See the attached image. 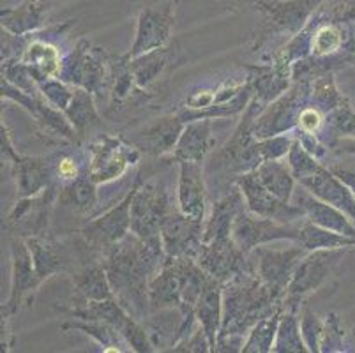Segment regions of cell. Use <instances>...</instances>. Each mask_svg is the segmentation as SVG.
<instances>
[{"label":"cell","mask_w":355,"mask_h":353,"mask_svg":"<svg viewBox=\"0 0 355 353\" xmlns=\"http://www.w3.org/2000/svg\"><path fill=\"white\" fill-rule=\"evenodd\" d=\"M186 122L180 119L179 113L175 115H164L145 126L131 144L141 152V154L153 155V157H164L170 155L182 135Z\"/></svg>","instance_id":"cell-23"},{"label":"cell","mask_w":355,"mask_h":353,"mask_svg":"<svg viewBox=\"0 0 355 353\" xmlns=\"http://www.w3.org/2000/svg\"><path fill=\"white\" fill-rule=\"evenodd\" d=\"M205 219H195L173 207L163 225H161V242L166 257H198L203 246Z\"/></svg>","instance_id":"cell-18"},{"label":"cell","mask_w":355,"mask_h":353,"mask_svg":"<svg viewBox=\"0 0 355 353\" xmlns=\"http://www.w3.org/2000/svg\"><path fill=\"white\" fill-rule=\"evenodd\" d=\"M2 161H12L15 168L16 182H18V198H28L34 194L41 193L51 186L57 180L55 166L46 157H31V155H21L15 150L11 144L8 128L2 122Z\"/></svg>","instance_id":"cell-15"},{"label":"cell","mask_w":355,"mask_h":353,"mask_svg":"<svg viewBox=\"0 0 355 353\" xmlns=\"http://www.w3.org/2000/svg\"><path fill=\"white\" fill-rule=\"evenodd\" d=\"M21 62L28 67L35 82H46L50 78H59L62 69V58L59 50L46 41H32L20 57Z\"/></svg>","instance_id":"cell-30"},{"label":"cell","mask_w":355,"mask_h":353,"mask_svg":"<svg viewBox=\"0 0 355 353\" xmlns=\"http://www.w3.org/2000/svg\"><path fill=\"white\" fill-rule=\"evenodd\" d=\"M297 244H301L306 251H316V249H340V248H354L355 239L341 235V233L331 232L327 228L315 225L309 219L301 221V232Z\"/></svg>","instance_id":"cell-35"},{"label":"cell","mask_w":355,"mask_h":353,"mask_svg":"<svg viewBox=\"0 0 355 353\" xmlns=\"http://www.w3.org/2000/svg\"><path fill=\"white\" fill-rule=\"evenodd\" d=\"M348 248L340 249H316V251H309L302 261L297 265L295 272H293L292 281H290L288 288H286L285 295V311H293L299 313L301 306L306 302V297L313 293L315 290L324 284L329 274L334 270V267L343 260L347 255Z\"/></svg>","instance_id":"cell-6"},{"label":"cell","mask_w":355,"mask_h":353,"mask_svg":"<svg viewBox=\"0 0 355 353\" xmlns=\"http://www.w3.org/2000/svg\"><path fill=\"white\" fill-rule=\"evenodd\" d=\"M168 55H170V51H168L166 46L148 51V53L140 55V57L129 58V67H131V73H133L135 83L138 85V89L144 90L156 82L159 74L164 71V67H166Z\"/></svg>","instance_id":"cell-37"},{"label":"cell","mask_w":355,"mask_h":353,"mask_svg":"<svg viewBox=\"0 0 355 353\" xmlns=\"http://www.w3.org/2000/svg\"><path fill=\"white\" fill-rule=\"evenodd\" d=\"M40 90L46 101L60 112H66L74 94V85L62 82L60 78H50L46 82L40 83Z\"/></svg>","instance_id":"cell-41"},{"label":"cell","mask_w":355,"mask_h":353,"mask_svg":"<svg viewBox=\"0 0 355 353\" xmlns=\"http://www.w3.org/2000/svg\"><path fill=\"white\" fill-rule=\"evenodd\" d=\"M2 28L12 35H27L37 31L44 19V4L41 0H28L18 9L0 11Z\"/></svg>","instance_id":"cell-32"},{"label":"cell","mask_w":355,"mask_h":353,"mask_svg":"<svg viewBox=\"0 0 355 353\" xmlns=\"http://www.w3.org/2000/svg\"><path fill=\"white\" fill-rule=\"evenodd\" d=\"M98 184L89 175H80L73 182L60 186L59 202L80 214H89L98 207Z\"/></svg>","instance_id":"cell-34"},{"label":"cell","mask_w":355,"mask_h":353,"mask_svg":"<svg viewBox=\"0 0 355 353\" xmlns=\"http://www.w3.org/2000/svg\"><path fill=\"white\" fill-rule=\"evenodd\" d=\"M11 290H9V299L2 306V325H8L12 316L20 311L24 300H31L43 284L35 272L31 249L25 239L16 237L11 241Z\"/></svg>","instance_id":"cell-16"},{"label":"cell","mask_w":355,"mask_h":353,"mask_svg":"<svg viewBox=\"0 0 355 353\" xmlns=\"http://www.w3.org/2000/svg\"><path fill=\"white\" fill-rule=\"evenodd\" d=\"M332 171H334L345 184L350 186V189L355 193V170H350V168H341V166H332Z\"/></svg>","instance_id":"cell-47"},{"label":"cell","mask_w":355,"mask_h":353,"mask_svg":"<svg viewBox=\"0 0 355 353\" xmlns=\"http://www.w3.org/2000/svg\"><path fill=\"white\" fill-rule=\"evenodd\" d=\"M173 24H175L173 2L144 8L138 15L135 41L131 44V50L125 55L129 58H135L148 51L166 48L172 37Z\"/></svg>","instance_id":"cell-17"},{"label":"cell","mask_w":355,"mask_h":353,"mask_svg":"<svg viewBox=\"0 0 355 353\" xmlns=\"http://www.w3.org/2000/svg\"><path fill=\"white\" fill-rule=\"evenodd\" d=\"M244 209H246L244 194L235 186V189H232L227 196H223L219 202L212 205V212L205 221V230H203V242H209L216 237L232 235V226H234L235 218Z\"/></svg>","instance_id":"cell-29"},{"label":"cell","mask_w":355,"mask_h":353,"mask_svg":"<svg viewBox=\"0 0 355 353\" xmlns=\"http://www.w3.org/2000/svg\"><path fill=\"white\" fill-rule=\"evenodd\" d=\"M212 121L214 119H198V121L186 122V128H184L173 152L170 154V161L203 163L205 155L212 150V145H214Z\"/></svg>","instance_id":"cell-27"},{"label":"cell","mask_w":355,"mask_h":353,"mask_svg":"<svg viewBox=\"0 0 355 353\" xmlns=\"http://www.w3.org/2000/svg\"><path fill=\"white\" fill-rule=\"evenodd\" d=\"M274 353H306L309 348L306 346L301 332V318L293 311H283L277 334L272 346Z\"/></svg>","instance_id":"cell-38"},{"label":"cell","mask_w":355,"mask_h":353,"mask_svg":"<svg viewBox=\"0 0 355 353\" xmlns=\"http://www.w3.org/2000/svg\"><path fill=\"white\" fill-rule=\"evenodd\" d=\"M73 277V306L90 302V300H106L115 299L112 284H110L108 274L103 265L101 252L90 251L85 258L78 264V267L71 272Z\"/></svg>","instance_id":"cell-20"},{"label":"cell","mask_w":355,"mask_h":353,"mask_svg":"<svg viewBox=\"0 0 355 353\" xmlns=\"http://www.w3.org/2000/svg\"><path fill=\"white\" fill-rule=\"evenodd\" d=\"M59 182H53L34 196L18 198V203L4 221V228L21 239L46 237L50 214L55 200H59Z\"/></svg>","instance_id":"cell-13"},{"label":"cell","mask_w":355,"mask_h":353,"mask_svg":"<svg viewBox=\"0 0 355 353\" xmlns=\"http://www.w3.org/2000/svg\"><path fill=\"white\" fill-rule=\"evenodd\" d=\"M106 64H110V60L103 48L92 46L87 39H80L73 53L62 60L59 78L92 94H101L108 83Z\"/></svg>","instance_id":"cell-9"},{"label":"cell","mask_w":355,"mask_h":353,"mask_svg":"<svg viewBox=\"0 0 355 353\" xmlns=\"http://www.w3.org/2000/svg\"><path fill=\"white\" fill-rule=\"evenodd\" d=\"M301 232V221L283 223L257 216L248 207L239 212L232 226V237L242 251L250 255L254 248L277 241L295 242Z\"/></svg>","instance_id":"cell-10"},{"label":"cell","mask_w":355,"mask_h":353,"mask_svg":"<svg viewBox=\"0 0 355 353\" xmlns=\"http://www.w3.org/2000/svg\"><path fill=\"white\" fill-rule=\"evenodd\" d=\"M55 175H57V180L60 182V186L73 182L74 179H78L80 177L78 164H76V161H74L71 155H64V157H60V160L57 161V164H55Z\"/></svg>","instance_id":"cell-45"},{"label":"cell","mask_w":355,"mask_h":353,"mask_svg":"<svg viewBox=\"0 0 355 353\" xmlns=\"http://www.w3.org/2000/svg\"><path fill=\"white\" fill-rule=\"evenodd\" d=\"M253 171L261 186L276 194L277 198L285 200V202L292 200L297 179L293 177V171L288 163H283L282 160H269L258 164Z\"/></svg>","instance_id":"cell-31"},{"label":"cell","mask_w":355,"mask_h":353,"mask_svg":"<svg viewBox=\"0 0 355 353\" xmlns=\"http://www.w3.org/2000/svg\"><path fill=\"white\" fill-rule=\"evenodd\" d=\"M322 330H324V322H322L315 313H313L308 302L302 304L301 332H302V338H304L306 346L309 348V352L313 353L320 352Z\"/></svg>","instance_id":"cell-42"},{"label":"cell","mask_w":355,"mask_h":353,"mask_svg":"<svg viewBox=\"0 0 355 353\" xmlns=\"http://www.w3.org/2000/svg\"><path fill=\"white\" fill-rule=\"evenodd\" d=\"M223 288H225V283L211 277L207 286L203 288L198 302L195 304L196 320H198L200 327L205 330L212 345V352L216 348L223 322Z\"/></svg>","instance_id":"cell-28"},{"label":"cell","mask_w":355,"mask_h":353,"mask_svg":"<svg viewBox=\"0 0 355 353\" xmlns=\"http://www.w3.org/2000/svg\"><path fill=\"white\" fill-rule=\"evenodd\" d=\"M170 352H193V353H207L212 352V345L209 341L207 334L202 327H196L195 332L191 336H188L186 339L179 343V345L173 346Z\"/></svg>","instance_id":"cell-44"},{"label":"cell","mask_w":355,"mask_h":353,"mask_svg":"<svg viewBox=\"0 0 355 353\" xmlns=\"http://www.w3.org/2000/svg\"><path fill=\"white\" fill-rule=\"evenodd\" d=\"M64 113L80 136H83L89 129L99 124V113L94 106V96L82 87L74 85L73 99H71L69 106Z\"/></svg>","instance_id":"cell-36"},{"label":"cell","mask_w":355,"mask_h":353,"mask_svg":"<svg viewBox=\"0 0 355 353\" xmlns=\"http://www.w3.org/2000/svg\"><path fill=\"white\" fill-rule=\"evenodd\" d=\"M25 242L31 249L35 272L43 283L59 272L69 270V265L74 264V252L78 251V244L67 248L62 242L48 237H28Z\"/></svg>","instance_id":"cell-25"},{"label":"cell","mask_w":355,"mask_h":353,"mask_svg":"<svg viewBox=\"0 0 355 353\" xmlns=\"http://www.w3.org/2000/svg\"><path fill=\"white\" fill-rule=\"evenodd\" d=\"M173 209L163 182L141 180L131 203V232L154 248L163 249L161 225Z\"/></svg>","instance_id":"cell-5"},{"label":"cell","mask_w":355,"mask_h":353,"mask_svg":"<svg viewBox=\"0 0 355 353\" xmlns=\"http://www.w3.org/2000/svg\"><path fill=\"white\" fill-rule=\"evenodd\" d=\"M196 261L209 276L221 283H227L246 272H257L250 255H246L235 244L232 235L203 242Z\"/></svg>","instance_id":"cell-14"},{"label":"cell","mask_w":355,"mask_h":353,"mask_svg":"<svg viewBox=\"0 0 355 353\" xmlns=\"http://www.w3.org/2000/svg\"><path fill=\"white\" fill-rule=\"evenodd\" d=\"M251 2H253V0H251Z\"/></svg>","instance_id":"cell-49"},{"label":"cell","mask_w":355,"mask_h":353,"mask_svg":"<svg viewBox=\"0 0 355 353\" xmlns=\"http://www.w3.org/2000/svg\"><path fill=\"white\" fill-rule=\"evenodd\" d=\"M295 205L301 207L306 219H309L315 225L355 239V223L348 218L347 214L338 209V207L313 196L309 191H301L297 194Z\"/></svg>","instance_id":"cell-26"},{"label":"cell","mask_w":355,"mask_h":353,"mask_svg":"<svg viewBox=\"0 0 355 353\" xmlns=\"http://www.w3.org/2000/svg\"><path fill=\"white\" fill-rule=\"evenodd\" d=\"M354 334H355V329H354Z\"/></svg>","instance_id":"cell-48"},{"label":"cell","mask_w":355,"mask_h":353,"mask_svg":"<svg viewBox=\"0 0 355 353\" xmlns=\"http://www.w3.org/2000/svg\"><path fill=\"white\" fill-rule=\"evenodd\" d=\"M166 252L141 241L133 232L101 252L115 299L138 322L148 318V284L154 279Z\"/></svg>","instance_id":"cell-1"},{"label":"cell","mask_w":355,"mask_h":353,"mask_svg":"<svg viewBox=\"0 0 355 353\" xmlns=\"http://www.w3.org/2000/svg\"><path fill=\"white\" fill-rule=\"evenodd\" d=\"M87 175L96 184H108L125 173L131 164L138 163L141 152L122 136L103 135L89 145Z\"/></svg>","instance_id":"cell-8"},{"label":"cell","mask_w":355,"mask_h":353,"mask_svg":"<svg viewBox=\"0 0 355 353\" xmlns=\"http://www.w3.org/2000/svg\"><path fill=\"white\" fill-rule=\"evenodd\" d=\"M283 309H277L272 315L261 318L253 329L250 330L244 346H242V353H269L272 352L274 339L277 334V327H279V320H282Z\"/></svg>","instance_id":"cell-39"},{"label":"cell","mask_w":355,"mask_h":353,"mask_svg":"<svg viewBox=\"0 0 355 353\" xmlns=\"http://www.w3.org/2000/svg\"><path fill=\"white\" fill-rule=\"evenodd\" d=\"M62 330H82L83 334L90 336L96 343L103 346V352L122 353L131 350L124 336L115 327H112L106 322H98V320H80V322H74V320H71V322L64 323Z\"/></svg>","instance_id":"cell-33"},{"label":"cell","mask_w":355,"mask_h":353,"mask_svg":"<svg viewBox=\"0 0 355 353\" xmlns=\"http://www.w3.org/2000/svg\"><path fill=\"white\" fill-rule=\"evenodd\" d=\"M324 0H253L261 15L260 37L254 43L257 51L274 35H297L308 25Z\"/></svg>","instance_id":"cell-4"},{"label":"cell","mask_w":355,"mask_h":353,"mask_svg":"<svg viewBox=\"0 0 355 353\" xmlns=\"http://www.w3.org/2000/svg\"><path fill=\"white\" fill-rule=\"evenodd\" d=\"M301 244L293 242V246L283 249L267 248L266 244L258 246L250 252V257L257 260V276L266 286L276 293L277 297L285 299L286 288H288L290 281H292L293 272H295L297 265L301 264L302 258L308 255Z\"/></svg>","instance_id":"cell-12"},{"label":"cell","mask_w":355,"mask_h":353,"mask_svg":"<svg viewBox=\"0 0 355 353\" xmlns=\"http://www.w3.org/2000/svg\"><path fill=\"white\" fill-rule=\"evenodd\" d=\"M207 205V187L203 177L202 163L180 161L179 182H177V207L189 218H205Z\"/></svg>","instance_id":"cell-24"},{"label":"cell","mask_w":355,"mask_h":353,"mask_svg":"<svg viewBox=\"0 0 355 353\" xmlns=\"http://www.w3.org/2000/svg\"><path fill=\"white\" fill-rule=\"evenodd\" d=\"M345 330L341 327L340 318L331 313L324 322V330L320 338V352L322 353H340L343 352Z\"/></svg>","instance_id":"cell-43"},{"label":"cell","mask_w":355,"mask_h":353,"mask_svg":"<svg viewBox=\"0 0 355 353\" xmlns=\"http://www.w3.org/2000/svg\"><path fill=\"white\" fill-rule=\"evenodd\" d=\"M141 180H144V177L138 175L131 189L125 193V196L117 205H114L112 209L106 210L105 214L89 221L80 230L78 235L85 241L89 248H92L98 252H103L110 246H114L115 242L122 241L128 233H131V203H133L135 191H137L138 184Z\"/></svg>","instance_id":"cell-11"},{"label":"cell","mask_w":355,"mask_h":353,"mask_svg":"<svg viewBox=\"0 0 355 353\" xmlns=\"http://www.w3.org/2000/svg\"><path fill=\"white\" fill-rule=\"evenodd\" d=\"M148 302H150V313L164 309H179L184 315V313L195 311L184 307L179 257L164 258L159 272L148 284Z\"/></svg>","instance_id":"cell-22"},{"label":"cell","mask_w":355,"mask_h":353,"mask_svg":"<svg viewBox=\"0 0 355 353\" xmlns=\"http://www.w3.org/2000/svg\"><path fill=\"white\" fill-rule=\"evenodd\" d=\"M246 82L253 92V99L263 108L276 101L277 97H282L292 85V66L274 58L270 64L246 66Z\"/></svg>","instance_id":"cell-21"},{"label":"cell","mask_w":355,"mask_h":353,"mask_svg":"<svg viewBox=\"0 0 355 353\" xmlns=\"http://www.w3.org/2000/svg\"><path fill=\"white\" fill-rule=\"evenodd\" d=\"M325 126L336 136H347L355 140V112L348 99H345L340 106H336L332 112L325 115Z\"/></svg>","instance_id":"cell-40"},{"label":"cell","mask_w":355,"mask_h":353,"mask_svg":"<svg viewBox=\"0 0 355 353\" xmlns=\"http://www.w3.org/2000/svg\"><path fill=\"white\" fill-rule=\"evenodd\" d=\"M66 311L71 318L78 320H98V322H106L124 336L125 341L129 343L131 350L138 353H150L156 352L153 345V339L148 336V330L138 322L137 318L129 315L128 311L121 306L117 299L106 300H90V302L73 306Z\"/></svg>","instance_id":"cell-7"},{"label":"cell","mask_w":355,"mask_h":353,"mask_svg":"<svg viewBox=\"0 0 355 353\" xmlns=\"http://www.w3.org/2000/svg\"><path fill=\"white\" fill-rule=\"evenodd\" d=\"M216 101V90H198L193 92L186 101V108L191 110H205L214 105Z\"/></svg>","instance_id":"cell-46"},{"label":"cell","mask_w":355,"mask_h":353,"mask_svg":"<svg viewBox=\"0 0 355 353\" xmlns=\"http://www.w3.org/2000/svg\"><path fill=\"white\" fill-rule=\"evenodd\" d=\"M286 157L297 182L316 198L343 210L355 223V193L348 184H345L331 168H325L315 155L309 154L297 138H293Z\"/></svg>","instance_id":"cell-3"},{"label":"cell","mask_w":355,"mask_h":353,"mask_svg":"<svg viewBox=\"0 0 355 353\" xmlns=\"http://www.w3.org/2000/svg\"><path fill=\"white\" fill-rule=\"evenodd\" d=\"M285 299L261 283L257 272H246L227 281L223 288V322L219 338H241L261 318L283 309Z\"/></svg>","instance_id":"cell-2"},{"label":"cell","mask_w":355,"mask_h":353,"mask_svg":"<svg viewBox=\"0 0 355 353\" xmlns=\"http://www.w3.org/2000/svg\"><path fill=\"white\" fill-rule=\"evenodd\" d=\"M235 186L244 194L248 210H251L257 216H263V218H270L283 223H297L306 218L301 207L292 205L290 202L277 198L276 194H272L267 187L261 186L254 171L239 175L235 179Z\"/></svg>","instance_id":"cell-19"}]
</instances>
